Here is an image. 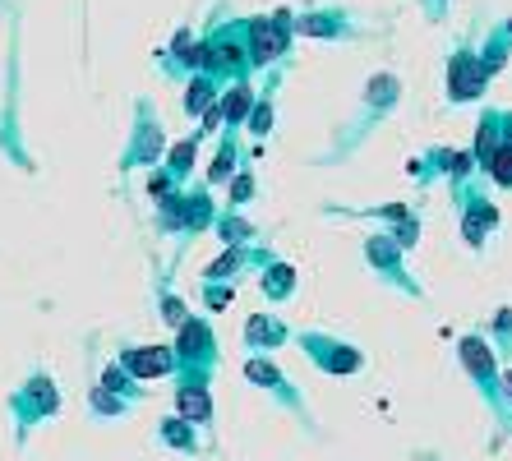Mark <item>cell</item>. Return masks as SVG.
Wrapping results in <instances>:
<instances>
[{"mask_svg":"<svg viewBox=\"0 0 512 461\" xmlns=\"http://www.w3.org/2000/svg\"><path fill=\"white\" fill-rule=\"evenodd\" d=\"M397 102H402V79H397L393 70L370 74V79H365V88H360L356 111L342 120V130H337L333 148H323L314 162H319V166H342V162H351V157H356L360 148H365V143L379 134L383 120L397 111Z\"/></svg>","mask_w":512,"mask_h":461,"instance_id":"obj_1","label":"cell"},{"mask_svg":"<svg viewBox=\"0 0 512 461\" xmlns=\"http://www.w3.org/2000/svg\"><path fill=\"white\" fill-rule=\"evenodd\" d=\"M199 42H203V74L217 88L254 79L250 47H245V14L231 10V0H213V10H208V19L199 28Z\"/></svg>","mask_w":512,"mask_h":461,"instance_id":"obj_2","label":"cell"},{"mask_svg":"<svg viewBox=\"0 0 512 461\" xmlns=\"http://www.w3.org/2000/svg\"><path fill=\"white\" fill-rule=\"evenodd\" d=\"M457 365H462V374L471 379V388L480 392V402H485L494 429H499L503 438H512V411L503 406V392H499L503 360L494 355V346H489V337L480 328H471V332H462V337H457Z\"/></svg>","mask_w":512,"mask_h":461,"instance_id":"obj_3","label":"cell"},{"mask_svg":"<svg viewBox=\"0 0 512 461\" xmlns=\"http://www.w3.org/2000/svg\"><path fill=\"white\" fill-rule=\"evenodd\" d=\"M217 217V199L208 185H180L171 199L157 203V217H153V231L157 236L176 240L180 249H190L199 236H208V226H213Z\"/></svg>","mask_w":512,"mask_h":461,"instance_id":"obj_4","label":"cell"},{"mask_svg":"<svg viewBox=\"0 0 512 461\" xmlns=\"http://www.w3.org/2000/svg\"><path fill=\"white\" fill-rule=\"evenodd\" d=\"M171 351H176V379L213 383L217 369H222V342H217V328L208 314H190V319L180 323Z\"/></svg>","mask_w":512,"mask_h":461,"instance_id":"obj_5","label":"cell"},{"mask_svg":"<svg viewBox=\"0 0 512 461\" xmlns=\"http://www.w3.org/2000/svg\"><path fill=\"white\" fill-rule=\"evenodd\" d=\"M291 346H296L319 374H328V379H360V374L370 369V355L360 351L356 342H342L337 332H323V328L291 332Z\"/></svg>","mask_w":512,"mask_h":461,"instance_id":"obj_6","label":"cell"},{"mask_svg":"<svg viewBox=\"0 0 512 461\" xmlns=\"http://www.w3.org/2000/svg\"><path fill=\"white\" fill-rule=\"evenodd\" d=\"M240 374H245V383H250V388H259L263 397L277 406V411H286L296 425H305L310 434H319V420H314L310 402H305V392L286 379V369L277 365L273 355H245V369H240Z\"/></svg>","mask_w":512,"mask_h":461,"instance_id":"obj_7","label":"cell"},{"mask_svg":"<svg viewBox=\"0 0 512 461\" xmlns=\"http://www.w3.org/2000/svg\"><path fill=\"white\" fill-rule=\"evenodd\" d=\"M60 415V388L47 369H33L19 388L10 392V420H14V443L24 448L37 425H47Z\"/></svg>","mask_w":512,"mask_h":461,"instance_id":"obj_8","label":"cell"},{"mask_svg":"<svg viewBox=\"0 0 512 461\" xmlns=\"http://www.w3.org/2000/svg\"><path fill=\"white\" fill-rule=\"evenodd\" d=\"M360 259H365L370 277H379V286H388L393 296H402V300H425V286H420V277L406 268V254L397 249V240L388 236L383 226L360 240Z\"/></svg>","mask_w":512,"mask_h":461,"instance_id":"obj_9","label":"cell"},{"mask_svg":"<svg viewBox=\"0 0 512 461\" xmlns=\"http://www.w3.org/2000/svg\"><path fill=\"white\" fill-rule=\"evenodd\" d=\"M167 125L157 116V107L148 97H134V120H130V139L120 148V171H153L162 166V153H167Z\"/></svg>","mask_w":512,"mask_h":461,"instance_id":"obj_10","label":"cell"},{"mask_svg":"<svg viewBox=\"0 0 512 461\" xmlns=\"http://www.w3.org/2000/svg\"><path fill=\"white\" fill-rule=\"evenodd\" d=\"M291 14H296V10L245 14V47H250L254 74L277 70V65L291 56V47H296V33H291Z\"/></svg>","mask_w":512,"mask_h":461,"instance_id":"obj_11","label":"cell"},{"mask_svg":"<svg viewBox=\"0 0 512 461\" xmlns=\"http://www.w3.org/2000/svg\"><path fill=\"white\" fill-rule=\"evenodd\" d=\"M448 194H453V213H457V226H462V240L471 249H485L503 226L499 203L489 199V185L485 180H466L462 190H448Z\"/></svg>","mask_w":512,"mask_h":461,"instance_id":"obj_12","label":"cell"},{"mask_svg":"<svg viewBox=\"0 0 512 461\" xmlns=\"http://www.w3.org/2000/svg\"><path fill=\"white\" fill-rule=\"evenodd\" d=\"M489 93V74L476 56V42L466 37L448 51V65H443V97L448 107H480Z\"/></svg>","mask_w":512,"mask_h":461,"instance_id":"obj_13","label":"cell"},{"mask_svg":"<svg viewBox=\"0 0 512 461\" xmlns=\"http://www.w3.org/2000/svg\"><path fill=\"white\" fill-rule=\"evenodd\" d=\"M291 33L305 42H360L365 24L351 5H310V10L291 14Z\"/></svg>","mask_w":512,"mask_h":461,"instance_id":"obj_14","label":"cell"},{"mask_svg":"<svg viewBox=\"0 0 512 461\" xmlns=\"http://www.w3.org/2000/svg\"><path fill=\"white\" fill-rule=\"evenodd\" d=\"M406 176L416 180L420 190H425V185H434V180H443L448 190H462L466 180H480L471 153H462V148H448V143H439V148H425L420 157H406Z\"/></svg>","mask_w":512,"mask_h":461,"instance_id":"obj_15","label":"cell"},{"mask_svg":"<svg viewBox=\"0 0 512 461\" xmlns=\"http://www.w3.org/2000/svg\"><path fill=\"white\" fill-rule=\"evenodd\" d=\"M116 365L130 374L134 383H157V379H176V351H171V342L162 346V342H143V346H134V342H125L116 351Z\"/></svg>","mask_w":512,"mask_h":461,"instance_id":"obj_16","label":"cell"},{"mask_svg":"<svg viewBox=\"0 0 512 461\" xmlns=\"http://www.w3.org/2000/svg\"><path fill=\"white\" fill-rule=\"evenodd\" d=\"M268 259H277L273 254V240H254V245H236V249H222L217 259L203 263V282H240L245 272H259Z\"/></svg>","mask_w":512,"mask_h":461,"instance_id":"obj_17","label":"cell"},{"mask_svg":"<svg viewBox=\"0 0 512 461\" xmlns=\"http://www.w3.org/2000/svg\"><path fill=\"white\" fill-rule=\"evenodd\" d=\"M157 65H162V74L176 83L194 79V74H203V42H199V28L194 24H180L176 33H171V42L162 51H157Z\"/></svg>","mask_w":512,"mask_h":461,"instance_id":"obj_18","label":"cell"},{"mask_svg":"<svg viewBox=\"0 0 512 461\" xmlns=\"http://www.w3.org/2000/svg\"><path fill=\"white\" fill-rule=\"evenodd\" d=\"M282 79H286V70L277 65V70H263V83L254 88V107H250V116H245V130H240L254 139V148H263L277 130V93H282Z\"/></svg>","mask_w":512,"mask_h":461,"instance_id":"obj_19","label":"cell"},{"mask_svg":"<svg viewBox=\"0 0 512 461\" xmlns=\"http://www.w3.org/2000/svg\"><path fill=\"white\" fill-rule=\"evenodd\" d=\"M240 346H245V355L282 351V346H291V323L277 309H259V314H250V319L240 323Z\"/></svg>","mask_w":512,"mask_h":461,"instance_id":"obj_20","label":"cell"},{"mask_svg":"<svg viewBox=\"0 0 512 461\" xmlns=\"http://www.w3.org/2000/svg\"><path fill=\"white\" fill-rule=\"evenodd\" d=\"M176 415L190 420L208 443L217 429V411H213V383H194V379H176Z\"/></svg>","mask_w":512,"mask_h":461,"instance_id":"obj_21","label":"cell"},{"mask_svg":"<svg viewBox=\"0 0 512 461\" xmlns=\"http://www.w3.org/2000/svg\"><path fill=\"white\" fill-rule=\"evenodd\" d=\"M157 443L167 452H176V457H208V452H213V443H208L190 420H180L176 411L157 420Z\"/></svg>","mask_w":512,"mask_h":461,"instance_id":"obj_22","label":"cell"},{"mask_svg":"<svg viewBox=\"0 0 512 461\" xmlns=\"http://www.w3.org/2000/svg\"><path fill=\"white\" fill-rule=\"evenodd\" d=\"M254 282H259V296L268 300V305H291V300H296V286H300V272H296V263L268 259L254 272Z\"/></svg>","mask_w":512,"mask_h":461,"instance_id":"obj_23","label":"cell"},{"mask_svg":"<svg viewBox=\"0 0 512 461\" xmlns=\"http://www.w3.org/2000/svg\"><path fill=\"white\" fill-rule=\"evenodd\" d=\"M250 107H254V79L227 83V88L217 93V111H222V134H227V139H240Z\"/></svg>","mask_w":512,"mask_h":461,"instance_id":"obj_24","label":"cell"},{"mask_svg":"<svg viewBox=\"0 0 512 461\" xmlns=\"http://www.w3.org/2000/svg\"><path fill=\"white\" fill-rule=\"evenodd\" d=\"M499 111L503 107H480L476 116V139H471V162H476V176L485 180L489 176V162H494V153H499Z\"/></svg>","mask_w":512,"mask_h":461,"instance_id":"obj_25","label":"cell"},{"mask_svg":"<svg viewBox=\"0 0 512 461\" xmlns=\"http://www.w3.org/2000/svg\"><path fill=\"white\" fill-rule=\"evenodd\" d=\"M245 162V148H240V139H227V134H217V153L213 162H208V171H203V185L208 190H227V180L236 176V166Z\"/></svg>","mask_w":512,"mask_h":461,"instance_id":"obj_26","label":"cell"},{"mask_svg":"<svg viewBox=\"0 0 512 461\" xmlns=\"http://www.w3.org/2000/svg\"><path fill=\"white\" fill-rule=\"evenodd\" d=\"M323 213H328V217H346V222H374V226H383V231H388V226H397L402 217L416 213V208H411V203H402V199H393V203H374V208H337V203H328Z\"/></svg>","mask_w":512,"mask_h":461,"instance_id":"obj_27","label":"cell"},{"mask_svg":"<svg viewBox=\"0 0 512 461\" xmlns=\"http://www.w3.org/2000/svg\"><path fill=\"white\" fill-rule=\"evenodd\" d=\"M476 56H480V65H485L489 83L508 70V65H512V37L503 33V24H494L485 37H480V42H476Z\"/></svg>","mask_w":512,"mask_h":461,"instance_id":"obj_28","label":"cell"},{"mask_svg":"<svg viewBox=\"0 0 512 461\" xmlns=\"http://www.w3.org/2000/svg\"><path fill=\"white\" fill-rule=\"evenodd\" d=\"M199 153H203V143L194 139H176V143H167V153H162V171H167L176 185H190V176H194V166H199Z\"/></svg>","mask_w":512,"mask_h":461,"instance_id":"obj_29","label":"cell"},{"mask_svg":"<svg viewBox=\"0 0 512 461\" xmlns=\"http://www.w3.org/2000/svg\"><path fill=\"white\" fill-rule=\"evenodd\" d=\"M485 185L494 190H512V111H499V153L489 162Z\"/></svg>","mask_w":512,"mask_h":461,"instance_id":"obj_30","label":"cell"},{"mask_svg":"<svg viewBox=\"0 0 512 461\" xmlns=\"http://www.w3.org/2000/svg\"><path fill=\"white\" fill-rule=\"evenodd\" d=\"M217 240H222V249H236V245H254L259 240V226L250 222V217H240V213H222L217 208V217H213V226H208Z\"/></svg>","mask_w":512,"mask_h":461,"instance_id":"obj_31","label":"cell"},{"mask_svg":"<svg viewBox=\"0 0 512 461\" xmlns=\"http://www.w3.org/2000/svg\"><path fill=\"white\" fill-rule=\"evenodd\" d=\"M254 199H259V176H254V162L245 157V162L236 166V176L227 180V203H222V213H240V208H250Z\"/></svg>","mask_w":512,"mask_h":461,"instance_id":"obj_32","label":"cell"},{"mask_svg":"<svg viewBox=\"0 0 512 461\" xmlns=\"http://www.w3.org/2000/svg\"><path fill=\"white\" fill-rule=\"evenodd\" d=\"M217 93H222V88H217L208 74H194V79H185V97H180V111H185L190 120H199L203 111L217 102Z\"/></svg>","mask_w":512,"mask_h":461,"instance_id":"obj_33","label":"cell"},{"mask_svg":"<svg viewBox=\"0 0 512 461\" xmlns=\"http://www.w3.org/2000/svg\"><path fill=\"white\" fill-rule=\"evenodd\" d=\"M97 388L116 392V397H125L130 406H139L143 397H148V388H143V383H134L130 374H125V369L116 365V360H107V365H102V374H97Z\"/></svg>","mask_w":512,"mask_h":461,"instance_id":"obj_34","label":"cell"},{"mask_svg":"<svg viewBox=\"0 0 512 461\" xmlns=\"http://www.w3.org/2000/svg\"><path fill=\"white\" fill-rule=\"evenodd\" d=\"M489 346H494V355L499 360H508L512 365V305H499L494 314H489Z\"/></svg>","mask_w":512,"mask_h":461,"instance_id":"obj_35","label":"cell"},{"mask_svg":"<svg viewBox=\"0 0 512 461\" xmlns=\"http://www.w3.org/2000/svg\"><path fill=\"white\" fill-rule=\"evenodd\" d=\"M88 411H93V420H125L134 406L125 402V397H116V392H107V388H97L93 383V392H88Z\"/></svg>","mask_w":512,"mask_h":461,"instance_id":"obj_36","label":"cell"},{"mask_svg":"<svg viewBox=\"0 0 512 461\" xmlns=\"http://www.w3.org/2000/svg\"><path fill=\"white\" fill-rule=\"evenodd\" d=\"M199 300H203V314L213 319V314H222V309L236 305V282H203Z\"/></svg>","mask_w":512,"mask_h":461,"instance_id":"obj_37","label":"cell"},{"mask_svg":"<svg viewBox=\"0 0 512 461\" xmlns=\"http://www.w3.org/2000/svg\"><path fill=\"white\" fill-rule=\"evenodd\" d=\"M157 319L167 323V328H180V323L190 319V305H185L171 286H157Z\"/></svg>","mask_w":512,"mask_h":461,"instance_id":"obj_38","label":"cell"},{"mask_svg":"<svg viewBox=\"0 0 512 461\" xmlns=\"http://www.w3.org/2000/svg\"><path fill=\"white\" fill-rule=\"evenodd\" d=\"M388 236L397 240V249H402V254H411V249L420 245V236H425V222H420V213H411V217H402L397 226H388Z\"/></svg>","mask_w":512,"mask_h":461,"instance_id":"obj_39","label":"cell"},{"mask_svg":"<svg viewBox=\"0 0 512 461\" xmlns=\"http://www.w3.org/2000/svg\"><path fill=\"white\" fill-rule=\"evenodd\" d=\"M180 185L176 180L167 176V171H162V166H153V176H148V199L153 203H162V199H171V194H176Z\"/></svg>","mask_w":512,"mask_h":461,"instance_id":"obj_40","label":"cell"},{"mask_svg":"<svg viewBox=\"0 0 512 461\" xmlns=\"http://www.w3.org/2000/svg\"><path fill=\"white\" fill-rule=\"evenodd\" d=\"M420 14H425L429 24H448V14H453V0H420Z\"/></svg>","mask_w":512,"mask_h":461,"instance_id":"obj_41","label":"cell"},{"mask_svg":"<svg viewBox=\"0 0 512 461\" xmlns=\"http://www.w3.org/2000/svg\"><path fill=\"white\" fill-rule=\"evenodd\" d=\"M499 392H503V406L512 411V365H503V369H499Z\"/></svg>","mask_w":512,"mask_h":461,"instance_id":"obj_42","label":"cell"},{"mask_svg":"<svg viewBox=\"0 0 512 461\" xmlns=\"http://www.w3.org/2000/svg\"><path fill=\"white\" fill-rule=\"evenodd\" d=\"M503 33H508V37H512V14H508V19H503Z\"/></svg>","mask_w":512,"mask_h":461,"instance_id":"obj_43","label":"cell"}]
</instances>
